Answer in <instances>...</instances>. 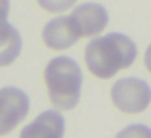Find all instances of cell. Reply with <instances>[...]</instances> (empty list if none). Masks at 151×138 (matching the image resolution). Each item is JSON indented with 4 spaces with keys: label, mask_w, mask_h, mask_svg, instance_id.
<instances>
[{
    "label": "cell",
    "mask_w": 151,
    "mask_h": 138,
    "mask_svg": "<svg viewBox=\"0 0 151 138\" xmlns=\"http://www.w3.org/2000/svg\"><path fill=\"white\" fill-rule=\"evenodd\" d=\"M137 59L135 42L120 33L96 37L86 46L85 62L98 78H111L117 72L128 68Z\"/></svg>",
    "instance_id": "obj_1"
},
{
    "label": "cell",
    "mask_w": 151,
    "mask_h": 138,
    "mask_svg": "<svg viewBox=\"0 0 151 138\" xmlns=\"http://www.w3.org/2000/svg\"><path fill=\"white\" fill-rule=\"evenodd\" d=\"M44 81L49 99L59 111H70L80 101L83 76L78 63L70 57H55L46 67Z\"/></svg>",
    "instance_id": "obj_2"
},
{
    "label": "cell",
    "mask_w": 151,
    "mask_h": 138,
    "mask_svg": "<svg viewBox=\"0 0 151 138\" xmlns=\"http://www.w3.org/2000/svg\"><path fill=\"white\" fill-rule=\"evenodd\" d=\"M114 106L125 114H140L151 102V88L138 78H122L112 86Z\"/></svg>",
    "instance_id": "obj_3"
},
{
    "label": "cell",
    "mask_w": 151,
    "mask_h": 138,
    "mask_svg": "<svg viewBox=\"0 0 151 138\" xmlns=\"http://www.w3.org/2000/svg\"><path fill=\"white\" fill-rule=\"evenodd\" d=\"M29 99L21 89H0V135H7L28 115Z\"/></svg>",
    "instance_id": "obj_4"
},
{
    "label": "cell",
    "mask_w": 151,
    "mask_h": 138,
    "mask_svg": "<svg viewBox=\"0 0 151 138\" xmlns=\"http://www.w3.org/2000/svg\"><path fill=\"white\" fill-rule=\"evenodd\" d=\"M72 21L81 37H91L102 33L107 26L109 15L102 5L83 4L72 12Z\"/></svg>",
    "instance_id": "obj_5"
},
{
    "label": "cell",
    "mask_w": 151,
    "mask_h": 138,
    "mask_svg": "<svg viewBox=\"0 0 151 138\" xmlns=\"http://www.w3.org/2000/svg\"><path fill=\"white\" fill-rule=\"evenodd\" d=\"M80 34L76 31L72 17H59L50 20L44 26L42 41L49 49L52 50H63L72 47L80 39Z\"/></svg>",
    "instance_id": "obj_6"
},
{
    "label": "cell",
    "mask_w": 151,
    "mask_h": 138,
    "mask_svg": "<svg viewBox=\"0 0 151 138\" xmlns=\"http://www.w3.org/2000/svg\"><path fill=\"white\" fill-rule=\"evenodd\" d=\"M65 120L57 111H46L31 125L21 130L23 138H62Z\"/></svg>",
    "instance_id": "obj_7"
},
{
    "label": "cell",
    "mask_w": 151,
    "mask_h": 138,
    "mask_svg": "<svg viewBox=\"0 0 151 138\" xmlns=\"http://www.w3.org/2000/svg\"><path fill=\"white\" fill-rule=\"evenodd\" d=\"M20 52L21 37L18 31L7 21V17H0V67L13 63Z\"/></svg>",
    "instance_id": "obj_8"
},
{
    "label": "cell",
    "mask_w": 151,
    "mask_h": 138,
    "mask_svg": "<svg viewBox=\"0 0 151 138\" xmlns=\"http://www.w3.org/2000/svg\"><path fill=\"white\" fill-rule=\"evenodd\" d=\"M37 4L50 13H60L72 8L76 4V0H37Z\"/></svg>",
    "instance_id": "obj_9"
},
{
    "label": "cell",
    "mask_w": 151,
    "mask_h": 138,
    "mask_svg": "<svg viewBox=\"0 0 151 138\" xmlns=\"http://www.w3.org/2000/svg\"><path fill=\"white\" fill-rule=\"evenodd\" d=\"M130 133H135V135L143 133V135H148V137H151V132L148 130V128L141 127V125H138V127H130V128H127V130L120 132V133H119V137H125V135H130Z\"/></svg>",
    "instance_id": "obj_10"
},
{
    "label": "cell",
    "mask_w": 151,
    "mask_h": 138,
    "mask_svg": "<svg viewBox=\"0 0 151 138\" xmlns=\"http://www.w3.org/2000/svg\"><path fill=\"white\" fill-rule=\"evenodd\" d=\"M8 10H10V2L0 0V17H8Z\"/></svg>",
    "instance_id": "obj_11"
},
{
    "label": "cell",
    "mask_w": 151,
    "mask_h": 138,
    "mask_svg": "<svg viewBox=\"0 0 151 138\" xmlns=\"http://www.w3.org/2000/svg\"><path fill=\"white\" fill-rule=\"evenodd\" d=\"M145 65H146L148 72L151 73V46L146 49V52H145Z\"/></svg>",
    "instance_id": "obj_12"
}]
</instances>
